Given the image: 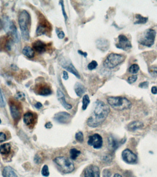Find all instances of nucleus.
<instances>
[{"label":"nucleus","instance_id":"3","mask_svg":"<svg viewBox=\"0 0 157 177\" xmlns=\"http://www.w3.org/2000/svg\"><path fill=\"white\" fill-rule=\"evenodd\" d=\"M31 16L26 11H22L19 17V24L23 38L25 41L29 39V27L31 24Z\"/></svg>","mask_w":157,"mask_h":177},{"label":"nucleus","instance_id":"44","mask_svg":"<svg viewBox=\"0 0 157 177\" xmlns=\"http://www.w3.org/2000/svg\"><path fill=\"white\" fill-rule=\"evenodd\" d=\"M63 78L65 80H67L69 79L68 73L66 71H64L63 72Z\"/></svg>","mask_w":157,"mask_h":177},{"label":"nucleus","instance_id":"11","mask_svg":"<svg viewBox=\"0 0 157 177\" xmlns=\"http://www.w3.org/2000/svg\"><path fill=\"white\" fill-rule=\"evenodd\" d=\"M122 157L123 160L127 163L134 164L137 162V155L129 149L123 150L122 153Z\"/></svg>","mask_w":157,"mask_h":177},{"label":"nucleus","instance_id":"51","mask_svg":"<svg viewBox=\"0 0 157 177\" xmlns=\"http://www.w3.org/2000/svg\"><path fill=\"white\" fill-rule=\"evenodd\" d=\"M1 119H0V124L1 123Z\"/></svg>","mask_w":157,"mask_h":177},{"label":"nucleus","instance_id":"45","mask_svg":"<svg viewBox=\"0 0 157 177\" xmlns=\"http://www.w3.org/2000/svg\"><path fill=\"white\" fill-rule=\"evenodd\" d=\"M151 92L153 94H157V87L156 86H153L151 88Z\"/></svg>","mask_w":157,"mask_h":177},{"label":"nucleus","instance_id":"46","mask_svg":"<svg viewBox=\"0 0 157 177\" xmlns=\"http://www.w3.org/2000/svg\"><path fill=\"white\" fill-rule=\"evenodd\" d=\"M78 54H80V55H83V56H84V57H85V58H86V57H87V53H86V52H84L80 50L78 51Z\"/></svg>","mask_w":157,"mask_h":177},{"label":"nucleus","instance_id":"30","mask_svg":"<svg viewBox=\"0 0 157 177\" xmlns=\"http://www.w3.org/2000/svg\"><path fill=\"white\" fill-rule=\"evenodd\" d=\"M139 66L137 64H133L130 66L129 71L131 73L136 74L139 71Z\"/></svg>","mask_w":157,"mask_h":177},{"label":"nucleus","instance_id":"33","mask_svg":"<svg viewBox=\"0 0 157 177\" xmlns=\"http://www.w3.org/2000/svg\"><path fill=\"white\" fill-rule=\"evenodd\" d=\"M98 62L95 60H92L91 62L88 65V69L90 70H93L96 68V67L98 66Z\"/></svg>","mask_w":157,"mask_h":177},{"label":"nucleus","instance_id":"28","mask_svg":"<svg viewBox=\"0 0 157 177\" xmlns=\"http://www.w3.org/2000/svg\"><path fill=\"white\" fill-rule=\"evenodd\" d=\"M90 103V100L89 98L88 95H86L83 96V99H82V109L83 110H85L87 108V106L89 105V104Z\"/></svg>","mask_w":157,"mask_h":177},{"label":"nucleus","instance_id":"15","mask_svg":"<svg viewBox=\"0 0 157 177\" xmlns=\"http://www.w3.org/2000/svg\"><path fill=\"white\" fill-rule=\"evenodd\" d=\"M71 115L66 112H60L54 116L55 121L60 124H68L71 120Z\"/></svg>","mask_w":157,"mask_h":177},{"label":"nucleus","instance_id":"7","mask_svg":"<svg viewBox=\"0 0 157 177\" xmlns=\"http://www.w3.org/2000/svg\"><path fill=\"white\" fill-rule=\"evenodd\" d=\"M156 35L155 30L149 29L144 32L143 35L138 40V42L141 45L150 47L154 43Z\"/></svg>","mask_w":157,"mask_h":177},{"label":"nucleus","instance_id":"47","mask_svg":"<svg viewBox=\"0 0 157 177\" xmlns=\"http://www.w3.org/2000/svg\"><path fill=\"white\" fill-rule=\"evenodd\" d=\"M45 127L46 129H51L52 127V124L51 122H48L46 124Z\"/></svg>","mask_w":157,"mask_h":177},{"label":"nucleus","instance_id":"50","mask_svg":"<svg viewBox=\"0 0 157 177\" xmlns=\"http://www.w3.org/2000/svg\"><path fill=\"white\" fill-rule=\"evenodd\" d=\"M1 27H2V23H1V21L0 19V28Z\"/></svg>","mask_w":157,"mask_h":177},{"label":"nucleus","instance_id":"1","mask_svg":"<svg viewBox=\"0 0 157 177\" xmlns=\"http://www.w3.org/2000/svg\"><path fill=\"white\" fill-rule=\"evenodd\" d=\"M110 112L108 105L101 101H96L93 114L87 119V125L92 128L98 127L105 120Z\"/></svg>","mask_w":157,"mask_h":177},{"label":"nucleus","instance_id":"40","mask_svg":"<svg viewBox=\"0 0 157 177\" xmlns=\"http://www.w3.org/2000/svg\"><path fill=\"white\" fill-rule=\"evenodd\" d=\"M149 83L147 81L141 83L139 85V87L141 88H146L148 87Z\"/></svg>","mask_w":157,"mask_h":177},{"label":"nucleus","instance_id":"48","mask_svg":"<svg viewBox=\"0 0 157 177\" xmlns=\"http://www.w3.org/2000/svg\"><path fill=\"white\" fill-rule=\"evenodd\" d=\"M35 106L36 109H40L42 107V104L41 102H37L36 104L35 105Z\"/></svg>","mask_w":157,"mask_h":177},{"label":"nucleus","instance_id":"5","mask_svg":"<svg viewBox=\"0 0 157 177\" xmlns=\"http://www.w3.org/2000/svg\"><path fill=\"white\" fill-rule=\"evenodd\" d=\"M125 59L126 57L123 55L111 53L107 56L103 65L106 68H114L124 62Z\"/></svg>","mask_w":157,"mask_h":177},{"label":"nucleus","instance_id":"13","mask_svg":"<svg viewBox=\"0 0 157 177\" xmlns=\"http://www.w3.org/2000/svg\"><path fill=\"white\" fill-rule=\"evenodd\" d=\"M118 42L116 44V47L118 49L127 51L132 47L131 42L125 35H119L118 37Z\"/></svg>","mask_w":157,"mask_h":177},{"label":"nucleus","instance_id":"49","mask_svg":"<svg viewBox=\"0 0 157 177\" xmlns=\"http://www.w3.org/2000/svg\"><path fill=\"white\" fill-rule=\"evenodd\" d=\"M113 177H123L121 175V174H119V173H115L114 174V176H113Z\"/></svg>","mask_w":157,"mask_h":177},{"label":"nucleus","instance_id":"23","mask_svg":"<svg viewBox=\"0 0 157 177\" xmlns=\"http://www.w3.org/2000/svg\"><path fill=\"white\" fill-rule=\"evenodd\" d=\"M2 175L3 177H18L13 168L9 166L5 167L4 168Z\"/></svg>","mask_w":157,"mask_h":177},{"label":"nucleus","instance_id":"16","mask_svg":"<svg viewBox=\"0 0 157 177\" xmlns=\"http://www.w3.org/2000/svg\"><path fill=\"white\" fill-rule=\"evenodd\" d=\"M100 169L98 166L94 165H89L85 170L84 177H100Z\"/></svg>","mask_w":157,"mask_h":177},{"label":"nucleus","instance_id":"17","mask_svg":"<svg viewBox=\"0 0 157 177\" xmlns=\"http://www.w3.org/2000/svg\"><path fill=\"white\" fill-rule=\"evenodd\" d=\"M37 116L36 114L31 113L27 112L24 116V123L29 127H33L36 121Z\"/></svg>","mask_w":157,"mask_h":177},{"label":"nucleus","instance_id":"43","mask_svg":"<svg viewBox=\"0 0 157 177\" xmlns=\"http://www.w3.org/2000/svg\"><path fill=\"white\" fill-rule=\"evenodd\" d=\"M58 33V37L59 39H63L64 38V36H65V34H64V32L63 31H60L59 32H57Z\"/></svg>","mask_w":157,"mask_h":177},{"label":"nucleus","instance_id":"8","mask_svg":"<svg viewBox=\"0 0 157 177\" xmlns=\"http://www.w3.org/2000/svg\"><path fill=\"white\" fill-rule=\"evenodd\" d=\"M51 30V27L49 22L42 15V16L40 17L39 25L36 31L37 35L41 36L46 33L49 34V33H50Z\"/></svg>","mask_w":157,"mask_h":177},{"label":"nucleus","instance_id":"2","mask_svg":"<svg viewBox=\"0 0 157 177\" xmlns=\"http://www.w3.org/2000/svg\"><path fill=\"white\" fill-rule=\"evenodd\" d=\"M108 104L116 110L123 111L131 108V102L126 97L110 96L107 99Z\"/></svg>","mask_w":157,"mask_h":177},{"label":"nucleus","instance_id":"32","mask_svg":"<svg viewBox=\"0 0 157 177\" xmlns=\"http://www.w3.org/2000/svg\"><path fill=\"white\" fill-rule=\"evenodd\" d=\"M41 174L44 177H47L49 176L50 173L48 167L46 165H45L41 170Z\"/></svg>","mask_w":157,"mask_h":177},{"label":"nucleus","instance_id":"27","mask_svg":"<svg viewBox=\"0 0 157 177\" xmlns=\"http://www.w3.org/2000/svg\"><path fill=\"white\" fill-rule=\"evenodd\" d=\"M81 152L80 150H77L75 148H73L70 150V158L73 160H75L81 154Z\"/></svg>","mask_w":157,"mask_h":177},{"label":"nucleus","instance_id":"35","mask_svg":"<svg viewBox=\"0 0 157 177\" xmlns=\"http://www.w3.org/2000/svg\"><path fill=\"white\" fill-rule=\"evenodd\" d=\"M149 72L152 76L156 77L157 76V68L151 67L149 69Z\"/></svg>","mask_w":157,"mask_h":177},{"label":"nucleus","instance_id":"36","mask_svg":"<svg viewBox=\"0 0 157 177\" xmlns=\"http://www.w3.org/2000/svg\"><path fill=\"white\" fill-rule=\"evenodd\" d=\"M5 102L4 99H3L2 92H1V88H0V106L1 107V108H3V107H5Z\"/></svg>","mask_w":157,"mask_h":177},{"label":"nucleus","instance_id":"31","mask_svg":"<svg viewBox=\"0 0 157 177\" xmlns=\"http://www.w3.org/2000/svg\"><path fill=\"white\" fill-rule=\"evenodd\" d=\"M75 137H76L77 141L78 142L81 143L84 141V135H83V133L82 132H79L76 133V136H75Z\"/></svg>","mask_w":157,"mask_h":177},{"label":"nucleus","instance_id":"25","mask_svg":"<svg viewBox=\"0 0 157 177\" xmlns=\"http://www.w3.org/2000/svg\"><path fill=\"white\" fill-rule=\"evenodd\" d=\"M11 152V145L9 143H4L0 146V153L2 155H7Z\"/></svg>","mask_w":157,"mask_h":177},{"label":"nucleus","instance_id":"6","mask_svg":"<svg viewBox=\"0 0 157 177\" xmlns=\"http://www.w3.org/2000/svg\"><path fill=\"white\" fill-rule=\"evenodd\" d=\"M4 29L7 33V35L11 37L15 42H19L20 41L19 32L17 31V28L13 21H10L7 17L4 18Z\"/></svg>","mask_w":157,"mask_h":177},{"label":"nucleus","instance_id":"22","mask_svg":"<svg viewBox=\"0 0 157 177\" xmlns=\"http://www.w3.org/2000/svg\"><path fill=\"white\" fill-rule=\"evenodd\" d=\"M144 126L143 123L139 121H134L131 122L127 125L128 131L134 132L141 128Z\"/></svg>","mask_w":157,"mask_h":177},{"label":"nucleus","instance_id":"9","mask_svg":"<svg viewBox=\"0 0 157 177\" xmlns=\"http://www.w3.org/2000/svg\"><path fill=\"white\" fill-rule=\"evenodd\" d=\"M11 114L14 121L18 122L20 120L22 116V108L20 103L15 101H10Z\"/></svg>","mask_w":157,"mask_h":177},{"label":"nucleus","instance_id":"29","mask_svg":"<svg viewBox=\"0 0 157 177\" xmlns=\"http://www.w3.org/2000/svg\"><path fill=\"white\" fill-rule=\"evenodd\" d=\"M136 18L137 20L135 23V24H145L148 20V18L143 17L140 14H136Z\"/></svg>","mask_w":157,"mask_h":177},{"label":"nucleus","instance_id":"41","mask_svg":"<svg viewBox=\"0 0 157 177\" xmlns=\"http://www.w3.org/2000/svg\"><path fill=\"white\" fill-rule=\"evenodd\" d=\"M6 139V137L4 133L0 132V142H3Z\"/></svg>","mask_w":157,"mask_h":177},{"label":"nucleus","instance_id":"34","mask_svg":"<svg viewBox=\"0 0 157 177\" xmlns=\"http://www.w3.org/2000/svg\"><path fill=\"white\" fill-rule=\"evenodd\" d=\"M59 4L62 7V13H63V16L64 17V19L65 20L68 19V16L65 11V7H64V1H59Z\"/></svg>","mask_w":157,"mask_h":177},{"label":"nucleus","instance_id":"18","mask_svg":"<svg viewBox=\"0 0 157 177\" xmlns=\"http://www.w3.org/2000/svg\"><path fill=\"white\" fill-rule=\"evenodd\" d=\"M108 147L111 152H114L119 147L121 141H119L113 136H110L108 139Z\"/></svg>","mask_w":157,"mask_h":177},{"label":"nucleus","instance_id":"42","mask_svg":"<svg viewBox=\"0 0 157 177\" xmlns=\"http://www.w3.org/2000/svg\"><path fill=\"white\" fill-rule=\"evenodd\" d=\"M35 162H36V163L39 164L41 163V160H42V159L41 158V157H40V155H36L35 156Z\"/></svg>","mask_w":157,"mask_h":177},{"label":"nucleus","instance_id":"10","mask_svg":"<svg viewBox=\"0 0 157 177\" xmlns=\"http://www.w3.org/2000/svg\"><path fill=\"white\" fill-rule=\"evenodd\" d=\"M87 143L89 145L92 146L94 149H100L103 146V138L99 134L95 133L89 136Z\"/></svg>","mask_w":157,"mask_h":177},{"label":"nucleus","instance_id":"26","mask_svg":"<svg viewBox=\"0 0 157 177\" xmlns=\"http://www.w3.org/2000/svg\"><path fill=\"white\" fill-rule=\"evenodd\" d=\"M22 53L24 55L29 58H32L35 55V52L31 47L29 46H26L22 50Z\"/></svg>","mask_w":157,"mask_h":177},{"label":"nucleus","instance_id":"37","mask_svg":"<svg viewBox=\"0 0 157 177\" xmlns=\"http://www.w3.org/2000/svg\"><path fill=\"white\" fill-rule=\"evenodd\" d=\"M137 78V76L136 75H133V76L128 78L127 81H128V83H130V84H132L133 83L136 81Z\"/></svg>","mask_w":157,"mask_h":177},{"label":"nucleus","instance_id":"24","mask_svg":"<svg viewBox=\"0 0 157 177\" xmlns=\"http://www.w3.org/2000/svg\"><path fill=\"white\" fill-rule=\"evenodd\" d=\"M74 91L77 96L81 97L86 92V88L81 83L77 82L74 86Z\"/></svg>","mask_w":157,"mask_h":177},{"label":"nucleus","instance_id":"21","mask_svg":"<svg viewBox=\"0 0 157 177\" xmlns=\"http://www.w3.org/2000/svg\"><path fill=\"white\" fill-rule=\"evenodd\" d=\"M96 45L98 49L105 52L108 50L110 44L108 40L104 38H100L96 40Z\"/></svg>","mask_w":157,"mask_h":177},{"label":"nucleus","instance_id":"4","mask_svg":"<svg viewBox=\"0 0 157 177\" xmlns=\"http://www.w3.org/2000/svg\"><path fill=\"white\" fill-rule=\"evenodd\" d=\"M54 161L64 173H72L74 170V165L71 160L65 156L57 157Z\"/></svg>","mask_w":157,"mask_h":177},{"label":"nucleus","instance_id":"19","mask_svg":"<svg viewBox=\"0 0 157 177\" xmlns=\"http://www.w3.org/2000/svg\"><path fill=\"white\" fill-rule=\"evenodd\" d=\"M32 47L37 52L40 54H42L46 51L47 45L45 42L41 40H36L33 43Z\"/></svg>","mask_w":157,"mask_h":177},{"label":"nucleus","instance_id":"38","mask_svg":"<svg viewBox=\"0 0 157 177\" xmlns=\"http://www.w3.org/2000/svg\"><path fill=\"white\" fill-rule=\"evenodd\" d=\"M111 173L108 169H104L103 172V177H111Z\"/></svg>","mask_w":157,"mask_h":177},{"label":"nucleus","instance_id":"14","mask_svg":"<svg viewBox=\"0 0 157 177\" xmlns=\"http://www.w3.org/2000/svg\"><path fill=\"white\" fill-rule=\"evenodd\" d=\"M35 92L38 95L42 96H47L52 93V91L49 86L46 83H40L36 86Z\"/></svg>","mask_w":157,"mask_h":177},{"label":"nucleus","instance_id":"20","mask_svg":"<svg viewBox=\"0 0 157 177\" xmlns=\"http://www.w3.org/2000/svg\"><path fill=\"white\" fill-rule=\"evenodd\" d=\"M57 97H58L59 101L66 109L69 110L72 109V106L71 105L66 101L64 94L59 89H58L57 91Z\"/></svg>","mask_w":157,"mask_h":177},{"label":"nucleus","instance_id":"12","mask_svg":"<svg viewBox=\"0 0 157 177\" xmlns=\"http://www.w3.org/2000/svg\"><path fill=\"white\" fill-rule=\"evenodd\" d=\"M60 65L62 68L66 69L69 73H71L74 75L76 77L78 78H81L80 74L78 72L72 63V62H70L68 60H67L64 58L61 59L60 60Z\"/></svg>","mask_w":157,"mask_h":177},{"label":"nucleus","instance_id":"39","mask_svg":"<svg viewBox=\"0 0 157 177\" xmlns=\"http://www.w3.org/2000/svg\"><path fill=\"white\" fill-rule=\"evenodd\" d=\"M25 96L24 93L21 92H18L16 94L15 97H16L17 99L23 100V99H24V98H25Z\"/></svg>","mask_w":157,"mask_h":177}]
</instances>
